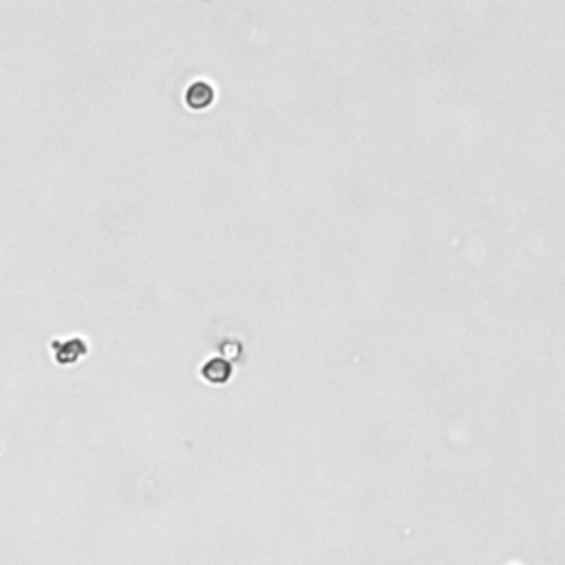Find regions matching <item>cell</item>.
Masks as SVG:
<instances>
[{"mask_svg":"<svg viewBox=\"0 0 565 565\" xmlns=\"http://www.w3.org/2000/svg\"><path fill=\"white\" fill-rule=\"evenodd\" d=\"M51 349H54V358L60 364H73L80 356L87 354L89 347L82 338H62V340L51 342Z\"/></svg>","mask_w":565,"mask_h":565,"instance_id":"obj_1","label":"cell"},{"mask_svg":"<svg viewBox=\"0 0 565 565\" xmlns=\"http://www.w3.org/2000/svg\"><path fill=\"white\" fill-rule=\"evenodd\" d=\"M230 375H232V367H230V362L223 360V358H214L204 367V378L214 382V385H223Z\"/></svg>","mask_w":565,"mask_h":565,"instance_id":"obj_3","label":"cell"},{"mask_svg":"<svg viewBox=\"0 0 565 565\" xmlns=\"http://www.w3.org/2000/svg\"><path fill=\"white\" fill-rule=\"evenodd\" d=\"M214 102V89L206 82H194L186 91V104L194 111H204Z\"/></svg>","mask_w":565,"mask_h":565,"instance_id":"obj_2","label":"cell"}]
</instances>
